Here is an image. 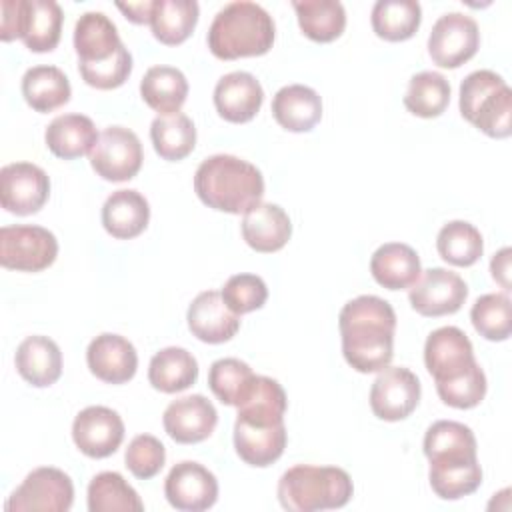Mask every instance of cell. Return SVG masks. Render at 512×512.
<instances>
[{
  "instance_id": "obj_11",
  "label": "cell",
  "mask_w": 512,
  "mask_h": 512,
  "mask_svg": "<svg viewBox=\"0 0 512 512\" xmlns=\"http://www.w3.org/2000/svg\"><path fill=\"white\" fill-rule=\"evenodd\" d=\"M50 196L48 174L32 162H12L0 170V204L6 212L36 214Z\"/></svg>"
},
{
  "instance_id": "obj_10",
  "label": "cell",
  "mask_w": 512,
  "mask_h": 512,
  "mask_svg": "<svg viewBox=\"0 0 512 512\" xmlns=\"http://www.w3.org/2000/svg\"><path fill=\"white\" fill-rule=\"evenodd\" d=\"M424 364L436 384L458 380L480 366L474 358L472 342L456 326H442L430 332L424 344Z\"/></svg>"
},
{
  "instance_id": "obj_14",
  "label": "cell",
  "mask_w": 512,
  "mask_h": 512,
  "mask_svg": "<svg viewBox=\"0 0 512 512\" xmlns=\"http://www.w3.org/2000/svg\"><path fill=\"white\" fill-rule=\"evenodd\" d=\"M72 440L76 448L90 458L114 454L124 440V422L120 414L106 406H88L72 422Z\"/></svg>"
},
{
  "instance_id": "obj_44",
  "label": "cell",
  "mask_w": 512,
  "mask_h": 512,
  "mask_svg": "<svg viewBox=\"0 0 512 512\" xmlns=\"http://www.w3.org/2000/svg\"><path fill=\"white\" fill-rule=\"evenodd\" d=\"M220 294L226 306L240 316L262 308L268 298V288L256 274H234L224 282Z\"/></svg>"
},
{
  "instance_id": "obj_19",
  "label": "cell",
  "mask_w": 512,
  "mask_h": 512,
  "mask_svg": "<svg viewBox=\"0 0 512 512\" xmlns=\"http://www.w3.org/2000/svg\"><path fill=\"white\" fill-rule=\"evenodd\" d=\"M188 328L206 344L228 342L240 328V316L234 314L218 290L200 292L188 306Z\"/></svg>"
},
{
  "instance_id": "obj_41",
  "label": "cell",
  "mask_w": 512,
  "mask_h": 512,
  "mask_svg": "<svg viewBox=\"0 0 512 512\" xmlns=\"http://www.w3.org/2000/svg\"><path fill=\"white\" fill-rule=\"evenodd\" d=\"M252 368L238 358H220L212 362L208 386L214 396L226 406H238L254 380Z\"/></svg>"
},
{
  "instance_id": "obj_40",
  "label": "cell",
  "mask_w": 512,
  "mask_h": 512,
  "mask_svg": "<svg viewBox=\"0 0 512 512\" xmlns=\"http://www.w3.org/2000/svg\"><path fill=\"white\" fill-rule=\"evenodd\" d=\"M450 102V84L440 72L424 70L410 78L404 106L420 118L440 116Z\"/></svg>"
},
{
  "instance_id": "obj_27",
  "label": "cell",
  "mask_w": 512,
  "mask_h": 512,
  "mask_svg": "<svg viewBox=\"0 0 512 512\" xmlns=\"http://www.w3.org/2000/svg\"><path fill=\"white\" fill-rule=\"evenodd\" d=\"M236 408V420L240 422L254 426H274L284 422L288 400L284 388L274 378L256 374Z\"/></svg>"
},
{
  "instance_id": "obj_22",
  "label": "cell",
  "mask_w": 512,
  "mask_h": 512,
  "mask_svg": "<svg viewBox=\"0 0 512 512\" xmlns=\"http://www.w3.org/2000/svg\"><path fill=\"white\" fill-rule=\"evenodd\" d=\"M292 236L288 214L272 202H260L242 218V238L256 252H276Z\"/></svg>"
},
{
  "instance_id": "obj_21",
  "label": "cell",
  "mask_w": 512,
  "mask_h": 512,
  "mask_svg": "<svg viewBox=\"0 0 512 512\" xmlns=\"http://www.w3.org/2000/svg\"><path fill=\"white\" fill-rule=\"evenodd\" d=\"M264 102V90L250 72H228L214 86L216 112L234 124L252 120Z\"/></svg>"
},
{
  "instance_id": "obj_17",
  "label": "cell",
  "mask_w": 512,
  "mask_h": 512,
  "mask_svg": "<svg viewBox=\"0 0 512 512\" xmlns=\"http://www.w3.org/2000/svg\"><path fill=\"white\" fill-rule=\"evenodd\" d=\"M86 362L98 380L108 384H124L136 374L138 354L132 342H128L124 336L104 332L88 344Z\"/></svg>"
},
{
  "instance_id": "obj_15",
  "label": "cell",
  "mask_w": 512,
  "mask_h": 512,
  "mask_svg": "<svg viewBox=\"0 0 512 512\" xmlns=\"http://www.w3.org/2000/svg\"><path fill=\"white\" fill-rule=\"evenodd\" d=\"M164 494L170 506H174L176 510H208L218 498V480L202 464L184 460L174 464L168 472L164 482Z\"/></svg>"
},
{
  "instance_id": "obj_8",
  "label": "cell",
  "mask_w": 512,
  "mask_h": 512,
  "mask_svg": "<svg viewBox=\"0 0 512 512\" xmlns=\"http://www.w3.org/2000/svg\"><path fill=\"white\" fill-rule=\"evenodd\" d=\"M142 160L144 152L140 138L124 126H108L100 132L90 152V166L108 182H126L134 178Z\"/></svg>"
},
{
  "instance_id": "obj_33",
  "label": "cell",
  "mask_w": 512,
  "mask_h": 512,
  "mask_svg": "<svg viewBox=\"0 0 512 512\" xmlns=\"http://www.w3.org/2000/svg\"><path fill=\"white\" fill-rule=\"evenodd\" d=\"M72 88L66 74L56 66H34L22 76V96L36 112H52L70 100Z\"/></svg>"
},
{
  "instance_id": "obj_35",
  "label": "cell",
  "mask_w": 512,
  "mask_h": 512,
  "mask_svg": "<svg viewBox=\"0 0 512 512\" xmlns=\"http://www.w3.org/2000/svg\"><path fill=\"white\" fill-rule=\"evenodd\" d=\"M422 8L416 0H378L372 8V30L388 42H402L416 34Z\"/></svg>"
},
{
  "instance_id": "obj_45",
  "label": "cell",
  "mask_w": 512,
  "mask_h": 512,
  "mask_svg": "<svg viewBox=\"0 0 512 512\" xmlns=\"http://www.w3.org/2000/svg\"><path fill=\"white\" fill-rule=\"evenodd\" d=\"M124 462H126V468L136 478L140 480L154 478L166 462L164 444L152 434H138L130 440L124 454Z\"/></svg>"
},
{
  "instance_id": "obj_32",
  "label": "cell",
  "mask_w": 512,
  "mask_h": 512,
  "mask_svg": "<svg viewBox=\"0 0 512 512\" xmlns=\"http://www.w3.org/2000/svg\"><path fill=\"white\" fill-rule=\"evenodd\" d=\"M198 378V362L186 350L168 346L156 352L148 366L150 384L166 394H176L190 388Z\"/></svg>"
},
{
  "instance_id": "obj_48",
  "label": "cell",
  "mask_w": 512,
  "mask_h": 512,
  "mask_svg": "<svg viewBox=\"0 0 512 512\" xmlns=\"http://www.w3.org/2000/svg\"><path fill=\"white\" fill-rule=\"evenodd\" d=\"M22 4L24 0H2V22H0V38L4 42H10L14 38H20L22 30Z\"/></svg>"
},
{
  "instance_id": "obj_7",
  "label": "cell",
  "mask_w": 512,
  "mask_h": 512,
  "mask_svg": "<svg viewBox=\"0 0 512 512\" xmlns=\"http://www.w3.org/2000/svg\"><path fill=\"white\" fill-rule=\"evenodd\" d=\"M74 500V486L66 472L52 466L32 470L24 482L10 494L8 512H66Z\"/></svg>"
},
{
  "instance_id": "obj_50",
  "label": "cell",
  "mask_w": 512,
  "mask_h": 512,
  "mask_svg": "<svg viewBox=\"0 0 512 512\" xmlns=\"http://www.w3.org/2000/svg\"><path fill=\"white\" fill-rule=\"evenodd\" d=\"M118 10L124 12V16L134 22V24H150V16H152V8H154V0H146V2H116Z\"/></svg>"
},
{
  "instance_id": "obj_39",
  "label": "cell",
  "mask_w": 512,
  "mask_h": 512,
  "mask_svg": "<svg viewBox=\"0 0 512 512\" xmlns=\"http://www.w3.org/2000/svg\"><path fill=\"white\" fill-rule=\"evenodd\" d=\"M436 248L442 260H446L448 264L472 266L484 252V240L474 224L464 220H452L440 228Z\"/></svg>"
},
{
  "instance_id": "obj_30",
  "label": "cell",
  "mask_w": 512,
  "mask_h": 512,
  "mask_svg": "<svg viewBox=\"0 0 512 512\" xmlns=\"http://www.w3.org/2000/svg\"><path fill=\"white\" fill-rule=\"evenodd\" d=\"M98 136L100 134L96 132V126L88 116L62 114L48 124L44 140L54 156L72 160L90 154Z\"/></svg>"
},
{
  "instance_id": "obj_46",
  "label": "cell",
  "mask_w": 512,
  "mask_h": 512,
  "mask_svg": "<svg viewBox=\"0 0 512 512\" xmlns=\"http://www.w3.org/2000/svg\"><path fill=\"white\" fill-rule=\"evenodd\" d=\"M436 392L440 400L452 408H460V410L474 408L486 396V374L480 366H476L472 372H468L458 380L436 384Z\"/></svg>"
},
{
  "instance_id": "obj_9",
  "label": "cell",
  "mask_w": 512,
  "mask_h": 512,
  "mask_svg": "<svg viewBox=\"0 0 512 512\" xmlns=\"http://www.w3.org/2000/svg\"><path fill=\"white\" fill-rule=\"evenodd\" d=\"M480 46V30L474 18L462 12L442 14L428 36V54L440 68H458L468 62Z\"/></svg>"
},
{
  "instance_id": "obj_29",
  "label": "cell",
  "mask_w": 512,
  "mask_h": 512,
  "mask_svg": "<svg viewBox=\"0 0 512 512\" xmlns=\"http://www.w3.org/2000/svg\"><path fill=\"white\" fill-rule=\"evenodd\" d=\"M234 448L240 460L250 466H270L276 462L286 448V426L284 422L274 426H254L236 420L234 424Z\"/></svg>"
},
{
  "instance_id": "obj_36",
  "label": "cell",
  "mask_w": 512,
  "mask_h": 512,
  "mask_svg": "<svg viewBox=\"0 0 512 512\" xmlns=\"http://www.w3.org/2000/svg\"><path fill=\"white\" fill-rule=\"evenodd\" d=\"M298 26L314 42H332L346 28V10L338 0L292 2Z\"/></svg>"
},
{
  "instance_id": "obj_38",
  "label": "cell",
  "mask_w": 512,
  "mask_h": 512,
  "mask_svg": "<svg viewBox=\"0 0 512 512\" xmlns=\"http://www.w3.org/2000/svg\"><path fill=\"white\" fill-rule=\"evenodd\" d=\"M90 512H142L138 492L118 472H100L88 484Z\"/></svg>"
},
{
  "instance_id": "obj_31",
  "label": "cell",
  "mask_w": 512,
  "mask_h": 512,
  "mask_svg": "<svg viewBox=\"0 0 512 512\" xmlns=\"http://www.w3.org/2000/svg\"><path fill=\"white\" fill-rule=\"evenodd\" d=\"M140 96L158 116L176 114L186 102L188 80L174 66H152L142 76Z\"/></svg>"
},
{
  "instance_id": "obj_6",
  "label": "cell",
  "mask_w": 512,
  "mask_h": 512,
  "mask_svg": "<svg viewBox=\"0 0 512 512\" xmlns=\"http://www.w3.org/2000/svg\"><path fill=\"white\" fill-rule=\"evenodd\" d=\"M58 254L56 236L30 224L0 228V264L18 272H40L48 268Z\"/></svg>"
},
{
  "instance_id": "obj_37",
  "label": "cell",
  "mask_w": 512,
  "mask_h": 512,
  "mask_svg": "<svg viewBox=\"0 0 512 512\" xmlns=\"http://www.w3.org/2000/svg\"><path fill=\"white\" fill-rule=\"evenodd\" d=\"M150 138L160 158L176 162L186 158L194 150L196 128L194 122L182 112L156 116L150 124Z\"/></svg>"
},
{
  "instance_id": "obj_13",
  "label": "cell",
  "mask_w": 512,
  "mask_h": 512,
  "mask_svg": "<svg viewBox=\"0 0 512 512\" xmlns=\"http://www.w3.org/2000/svg\"><path fill=\"white\" fill-rule=\"evenodd\" d=\"M420 402L418 376L402 366H386L380 370L370 388V408L386 422L408 418Z\"/></svg>"
},
{
  "instance_id": "obj_26",
  "label": "cell",
  "mask_w": 512,
  "mask_h": 512,
  "mask_svg": "<svg viewBox=\"0 0 512 512\" xmlns=\"http://www.w3.org/2000/svg\"><path fill=\"white\" fill-rule=\"evenodd\" d=\"M272 114L290 132H310L322 118V100L310 86L290 84L274 94Z\"/></svg>"
},
{
  "instance_id": "obj_25",
  "label": "cell",
  "mask_w": 512,
  "mask_h": 512,
  "mask_svg": "<svg viewBox=\"0 0 512 512\" xmlns=\"http://www.w3.org/2000/svg\"><path fill=\"white\" fill-rule=\"evenodd\" d=\"M374 280L388 290L410 288L422 274L416 250L402 242H386L376 248L370 258Z\"/></svg>"
},
{
  "instance_id": "obj_2",
  "label": "cell",
  "mask_w": 512,
  "mask_h": 512,
  "mask_svg": "<svg viewBox=\"0 0 512 512\" xmlns=\"http://www.w3.org/2000/svg\"><path fill=\"white\" fill-rule=\"evenodd\" d=\"M194 192L214 210L246 214L264 196L262 172L232 154H214L200 162L194 174Z\"/></svg>"
},
{
  "instance_id": "obj_43",
  "label": "cell",
  "mask_w": 512,
  "mask_h": 512,
  "mask_svg": "<svg viewBox=\"0 0 512 512\" xmlns=\"http://www.w3.org/2000/svg\"><path fill=\"white\" fill-rule=\"evenodd\" d=\"M428 480L432 490L442 500H458L476 492L482 484V468L478 462L430 468Z\"/></svg>"
},
{
  "instance_id": "obj_5",
  "label": "cell",
  "mask_w": 512,
  "mask_h": 512,
  "mask_svg": "<svg viewBox=\"0 0 512 512\" xmlns=\"http://www.w3.org/2000/svg\"><path fill=\"white\" fill-rule=\"evenodd\" d=\"M460 114L492 138L512 134V90L492 70H474L460 84Z\"/></svg>"
},
{
  "instance_id": "obj_16",
  "label": "cell",
  "mask_w": 512,
  "mask_h": 512,
  "mask_svg": "<svg viewBox=\"0 0 512 512\" xmlns=\"http://www.w3.org/2000/svg\"><path fill=\"white\" fill-rule=\"evenodd\" d=\"M166 434L178 444H196L206 440L216 424L218 412L202 394H190L172 400L162 416Z\"/></svg>"
},
{
  "instance_id": "obj_18",
  "label": "cell",
  "mask_w": 512,
  "mask_h": 512,
  "mask_svg": "<svg viewBox=\"0 0 512 512\" xmlns=\"http://www.w3.org/2000/svg\"><path fill=\"white\" fill-rule=\"evenodd\" d=\"M424 454L430 468L478 462L474 432L462 422L438 420L426 430Z\"/></svg>"
},
{
  "instance_id": "obj_4",
  "label": "cell",
  "mask_w": 512,
  "mask_h": 512,
  "mask_svg": "<svg viewBox=\"0 0 512 512\" xmlns=\"http://www.w3.org/2000/svg\"><path fill=\"white\" fill-rule=\"evenodd\" d=\"M354 492L352 478L336 466L296 464L278 482L280 506L288 512H316L342 508Z\"/></svg>"
},
{
  "instance_id": "obj_49",
  "label": "cell",
  "mask_w": 512,
  "mask_h": 512,
  "mask_svg": "<svg viewBox=\"0 0 512 512\" xmlns=\"http://www.w3.org/2000/svg\"><path fill=\"white\" fill-rule=\"evenodd\" d=\"M510 248H502L500 252L494 254L492 262H490V272H492V278L504 288V290H510Z\"/></svg>"
},
{
  "instance_id": "obj_23",
  "label": "cell",
  "mask_w": 512,
  "mask_h": 512,
  "mask_svg": "<svg viewBox=\"0 0 512 512\" xmlns=\"http://www.w3.org/2000/svg\"><path fill=\"white\" fill-rule=\"evenodd\" d=\"M18 374L36 388L54 384L62 374V352L48 336H28L20 342L16 356Z\"/></svg>"
},
{
  "instance_id": "obj_12",
  "label": "cell",
  "mask_w": 512,
  "mask_h": 512,
  "mask_svg": "<svg viewBox=\"0 0 512 512\" xmlns=\"http://www.w3.org/2000/svg\"><path fill=\"white\" fill-rule=\"evenodd\" d=\"M468 286L460 274L446 268H428L410 286V306L422 316H446L462 308Z\"/></svg>"
},
{
  "instance_id": "obj_34",
  "label": "cell",
  "mask_w": 512,
  "mask_h": 512,
  "mask_svg": "<svg viewBox=\"0 0 512 512\" xmlns=\"http://www.w3.org/2000/svg\"><path fill=\"white\" fill-rule=\"evenodd\" d=\"M198 14L200 8L194 0H154L152 34L166 46L182 44L196 28Z\"/></svg>"
},
{
  "instance_id": "obj_1",
  "label": "cell",
  "mask_w": 512,
  "mask_h": 512,
  "mask_svg": "<svg viewBox=\"0 0 512 512\" xmlns=\"http://www.w3.org/2000/svg\"><path fill=\"white\" fill-rule=\"evenodd\" d=\"M338 326L342 354L356 372H380L392 362L396 314L384 298L364 294L346 302Z\"/></svg>"
},
{
  "instance_id": "obj_28",
  "label": "cell",
  "mask_w": 512,
  "mask_h": 512,
  "mask_svg": "<svg viewBox=\"0 0 512 512\" xmlns=\"http://www.w3.org/2000/svg\"><path fill=\"white\" fill-rule=\"evenodd\" d=\"M62 8L54 0H24L20 38L32 52H50L62 34Z\"/></svg>"
},
{
  "instance_id": "obj_47",
  "label": "cell",
  "mask_w": 512,
  "mask_h": 512,
  "mask_svg": "<svg viewBox=\"0 0 512 512\" xmlns=\"http://www.w3.org/2000/svg\"><path fill=\"white\" fill-rule=\"evenodd\" d=\"M82 80L98 90H112L122 86L132 72V54L124 46L112 60L96 66H78Z\"/></svg>"
},
{
  "instance_id": "obj_20",
  "label": "cell",
  "mask_w": 512,
  "mask_h": 512,
  "mask_svg": "<svg viewBox=\"0 0 512 512\" xmlns=\"http://www.w3.org/2000/svg\"><path fill=\"white\" fill-rule=\"evenodd\" d=\"M124 48L116 24L104 12H84L74 26L78 66H96L112 60Z\"/></svg>"
},
{
  "instance_id": "obj_24",
  "label": "cell",
  "mask_w": 512,
  "mask_h": 512,
  "mask_svg": "<svg viewBox=\"0 0 512 512\" xmlns=\"http://www.w3.org/2000/svg\"><path fill=\"white\" fill-rule=\"evenodd\" d=\"M150 220L148 200L138 190H116L102 206V226L118 240H130L142 234Z\"/></svg>"
},
{
  "instance_id": "obj_3",
  "label": "cell",
  "mask_w": 512,
  "mask_h": 512,
  "mask_svg": "<svg viewBox=\"0 0 512 512\" xmlns=\"http://www.w3.org/2000/svg\"><path fill=\"white\" fill-rule=\"evenodd\" d=\"M276 36L272 16L256 2L236 0L220 8L208 28V48L220 60L266 54Z\"/></svg>"
},
{
  "instance_id": "obj_42",
  "label": "cell",
  "mask_w": 512,
  "mask_h": 512,
  "mask_svg": "<svg viewBox=\"0 0 512 512\" xmlns=\"http://www.w3.org/2000/svg\"><path fill=\"white\" fill-rule=\"evenodd\" d=\"M470 320L474 330L486 340H492V342L508 340L512 332L510 298L498 292L480 296L470 310Z\"/></svg>"
}]
</instances>
